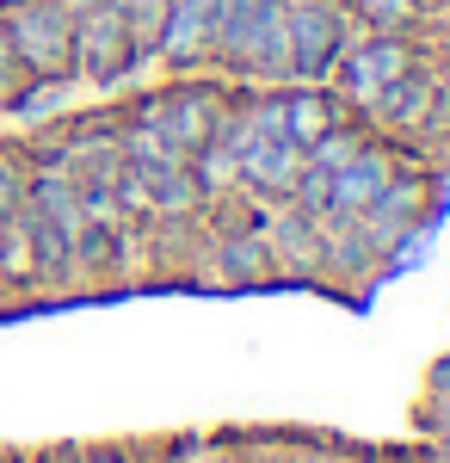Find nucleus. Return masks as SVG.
I'll return each mask as SVG.
<instances>
[{"mask_svg":"<svg viewBox=\"0 0 450 463\" xmlns=\"http://www.w3.org/2000/svg\"><path fill=\"white\" fill-rule=\"evenodd\" d=\"M210 62L266 87L290 80V0H222Z\"/></svg>","mask_w":450,"mask_h":463,"instance_id":"nucleus-1","label":"nucleus"},{"mask_svg":"<svg viewBox=\"0 0 450 463\" xmlns=\"http://www.w3.org/2000/svg\"><path fill=\"white\" fill-rule=\"evenodd\" d=\"M0 25L25 80H74V13L62 0H6Z\"/></svg>","mask_w":450,"mask_h":463,"instance_id":"nucleus-2","label":"nucleus"},{"mask_svg":"<svg viewBox=\"0 0 450 463\" xmlns=\"http://www.w3.org/2000/svg\"><path fill=\"white\" fill-rule=\"evenodd\" d=\"M352 43V13L340 0H290V80L321 87L333 80Z\"/></svg>","mask_w":450,"mask_h":463,"instance_id":"nucleus-3","label":"nucleus"},{"mask_svg":"<svg viewBox=\"0 0 450 463\" xmlns=\"http://www.w3.org/2000/svg\"><path fill=\"white\" fill-rule=\"evenodd\" d=\"M419 62V43H408V32L401 37H352L346 56H340V69H333V87H340V106L352 111H370L377 106V93L389 87V80H401V74Z\"/></svg>","mask_w":450,"mask_h":463,"instance_id":"nucleus-4","label":"nucleus"},{"mask_svg":"<svg viewBox=\"0 0 450 463\" xmlns=\"http://www.w3.org/2000/svg\"><path fill=\"white\" fill-rule=\"evenodd\" d=\"M130 69H136V56H130V32H124L117 0H93L87 13H74V80L117 87Z\"/></svg>","mask_w":450,"mask_h":463,"instance_id":"nucleus-5","label":"nucleus"},{"mask_svg":"<svg viewBox=\"0 0 450 463\" xmlns=\"http://www.w3.org/2000/svg\"><path fill=\"white\" fill-rule=\"evenodd\" d=\"M222 93H210V87H173V93H148L136 106V124H155L161 137L173 148H204L216 137V124H222Z\"/></svg>","mask_w":450,"mask_h":463,"instance_id":"nucleus-6","label":"nucleus"},{"mask_svg":"<svg viewBox=\"0 0 450 463\" xmlns=\"http://www.w3.org/2000/svg\"><path fill=\"white\" fill-rule=\"evenodd\" d=\"M364 118L382 124V130H395V137H419V130H432V124L445 118V80L426 69V62H414L401 80L382 87L377 106L364 111Z\"/></svg>","mask_w":450,"mask_h":463,"instance_id":"nucleus-7","label":"nucleus"},{"mask_svg":"<svg viewBox=\"0 0 450 463\" xmlns=\"http://www.w3.org/2000/svg\"><path fill=\"white\" fill-rule=\"evenodd\" d=\"M395 167H401V161H395L382 143H370V137H364V148H358L346 167L327 179V211H321V216H327V222H352V216H364V211H370V198L389 185V174H395ZM321 216H314V222H321Z\"/></svg>","mask_w":450,"mask_h":463,"instance_id":"nucleus-8","label":"nucleus"},{"mask_svg":"<svg viewBox=\"0 0 450 463\" xmlns=\"http://www.w3.org/2000/svg\"><path fill=\"white\" fill-rule=\"evenodd\" d=\"M216 13H222V0H173V6H167V32H161L155 62H167V69H198V62H210Z\"/></svg>","mask_w":450,"mask_h":463,"instance_id":"nucleus-9","label":"nucleus"},{"mask_svg":"<svg viewBox=\"0 0 450 463\" xmlns=\"http://www.w3.org/2000/svg\"><path fill=\"white\" fill-rule=\"evenodd\" d=\"M266 229V248H272V272L284 279H303V272H327V248H321V222L303 216L296 204H284Z\"/></svg>","mask_w":450,"mask_h":463,"instance_id":"nucleus-10","label":"nucleus"},{"mask_svg":"<svg viewBox=\"0 0 450 463\" xmlns=\"http://www.w3.org/2000/svg\"><path fill=\"white\" fill-rule=\"evenodd\" d=\"M235 161H241V185L259 192V198H290V185L303 174V148L296 143H253Z\"/></svg>","mask_w":450,"mask_h":463,"instance_id":"nucleus-11","label":"nucleus"},{"mask_svg":"<svg viewBox=\"0 0 450 463\" xmlns=\"http://www.w3.org/2000/svg\"><path fill=\"white\" fill-rule=\"evenodd\" d=\"M216 272H222L229 285H259V279H272L266 229H259V222H253V229H229V235L216 241Z\"/></svg>","mask_w":450,"mask_h":463,"instance_id":"nucleus-12","label":"nucleus"},{"mask_svg":"<svg viewBox=\"0 0 450 463\" xmlns=\"http://www.w3.org/2000/svg\"><path fill=\"white\" fill-rule=\"evenodd\" d=\"M340 124V99L333 93H321V87H290L284 93V137L296 148H309L321 130H333Z\"/></svg>","mask_w":450,"mask_h":463,"instance_id":"nucleus-13","label":"nucleus"},{"mask_svg":"<svg viewBox=\"0 0 450 463\" xmlns=\"http://www.w3.org/2000/svg\"><path fill=\"white\" fill-rule=\"evenodd\" d=\"M167 6L173 0H117V13H124V32H130V56L142 62H155V50H161V32H167Z\"/></svg>","mask_w":450,"mask_h":463,"instance_id":"nucleus-14","label":"nucleus"},{"mask_svg":"<svg viewBox=\"0 0 450 463\" xmlns=\"http://www.w3.org/2000/svg\"><path fill=\"white\" fill-rule=\"evenodd\" d=\"M358 148H364V137H358V130H352V124H333V130H321V137H314L309 148H303V167H309V174H340V167H346L352 155H358Z\"/></svg>","mask_w":450,"mask_h":463,"instance_id":"nucleus-15","label":"nucleus"},{"mask_svg":"<svg viewBox=\"0 0 450 463\" xmlns=\"http://www.w3.org/2000/svg\"><path fill=\"white\" fill-rule=\"evenodd\" d=\"M346 13L364 25V32H382V37H401V32H414V25H419L414 0H352Z\"/></svg>","mask_w":450,"mask_h":463,"instance_id":"nucleus-16","label":"nucleus"},{"mask_svg":"<svg viewBox=\"0 0 450 463\" xmlns=\"http://www.w3.org/2000/svg\"><path fill=\"white\" fill-rule=\"evenodd\" d=\"M19 204H25V161L0 155V216H13Z\"/></svg>","mask_w":450,"mask_h":463,"instance_id":"nucleus-17","label":"nucleus"},{"mask_svg":"<svg viewBox=\"0 0 450 463\" xmlns=\"http://www.w3.org/2000/svg\"><path fill=\"white\" fill-rule=\"evenodd\" d=\"M19 87H25V74H19V62H13V43H6V25H0V111L13 106Z\"/></svg>","mask_w":450,"mask_h":463,"instance_id":"nucleus-18","label":"nucleus"},{"mask_svg":"<svg viewBox=\"0 0 450 463\" xmlns=\"http://www.w3.org/2000/svg\"><path fill=\"white\" fill-rule=\"evenodd\" d=\"M303 463H352V458H340V451H303Z\"/></svg>","mask_w":450,"mask_h":463,"instance_id":"nucleus-19","label":"nucleus"},{"mask_svg":"<svg viewBox=\"0 0 450 463\" xmlns=\"http://www.w3.org/2000/svg\"><path fill=\"white\" fill-rule=\"evenodd\" d=\"M414 6H419V19H426V13H445L450 0H414Z\"/></svg>","mask_w":450,"mask_h":463,"instance_id":"nucleus-20","label":"nucleus"},{"mask_svg":"<svg viewBox=\"0 0 450 463\" xmlns=\"http://www.w3.org/2000/svg\"><path fill=\"white\" fill-rule=\"evenodd\" d=\"M62 6H69V13H87V6H93V0H62Z\"/></svg>","mask_w":450,"mask_h":463,"instance_id":"nucleus-21","label":"nucleus"},{"mask_svg":"<svg viewBox=\"0 0 450 463\" xmlns=\"http://www.w3.org/2000/svg\"><path fill=\"white\" fill-rule=\"evenodd\" d=\"M445 174H450V143H445Z\"/></svg>","mask_w":450,"mask_h":463,"instance_id":"nucleus-22","label":"nucleus"},{"mask_svg":"<svg viewBox=\"0 0 450 463\" xmlns=\"http://www.w3.org/2000/svg\"><path fill=\"white\" fill-rule=\"evenodd\" d=\"M87 463H117V458H87Z\"/></svg>","mask_w":450,"mask_h":463,"instance_id":"nucleus-23","label":"nucleus"},{"mask_svg":"<svg viewBox=\"0 0 450 463\" xmlns=\"http://www.w3.org/2000/svg\"><path fill=\"white\" fill-rule=\"evenodd\" d=\"M198 463H222V458H198Z\"/></svg>","mask_w":450,"mask_h":463,"instance_id":"nucleus-24","label":"nucleus"}]
</instances>
